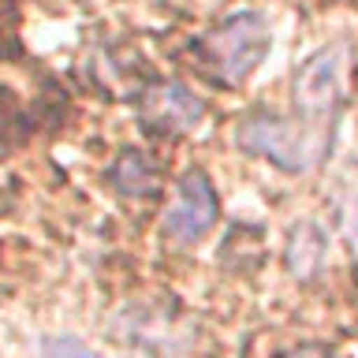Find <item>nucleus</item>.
I'll return each mask as SVG.
<instances>
[{"label":"nucleus","mask_w":358,"mask_h":358,"mask_svg":"<svg viewBox=\"0 0 358 358\" xmlns=\"http://www.w3.org/2000/svg\"><path fill=\"white\" fill-rule=\"evenodd\" d=\"M112 183H116V190L120 194H145V190L153 187V164L145 161L142 153H134V150H127L116 161V168H112Z\"/></svg>","instance_id":"obj_7"},{"label":"nucleus","mask_w":358,"mask_h":358,"mask_svg":"<svg viewBox=\"0 0 358 358\" xmlns=\"http://www.w3.org/2000/svg\"><path fill=\"white\" fill-rule=\"evenodd\" d=\"M235 138H239L243 150H250L254 157H265L284 172H310L332 153L329 145H321L302 127L280 116H250L235 131Z\"/></svg>","instance_id":"obj_3"},{"label":"nucleus","mask_w":358,"mask_h":358,"mask_svg":"<svg viewBox=\"0 0 358 358\" xmlns=\"http://www.w3.org/2000/svg\"><path fill=\"white\" fill-rule=\"evenodd\" d=\"M268 45H273V34L257 11H231L201 38V56L217 83L239 86L257 71Z\"/></svg>","instance_id":"obj_2"},{"label":"nucleus","mask_w":358,"mask_h":358,"mask_svg":"<svg viewBox=\"0 0 358 358\" xmlns=\"http://www.w3.org/2000/svg\"><path fill=\"white\" fill-rule=\"evenodd\" d=\"M321 254H324V235L321 228H313V224H302L295 228L291 235V246H287V265L295 276H310L313 268L321 265Z\"/></svg>","instance_id":"obj_6"},{"label":"nucleus","mask_w":358,"mask_h":358,"mask_svg":"<svg viewBox=\"0 0 358 358\" xmlns=\"http://www.w3.org/2000/svg\"><path fill=\"white\" fill-rule=\"evenodd\" d=\"M38 358H105V355H97L94 347H86L75 336H49V340H41Z\"/></svg>","instance_id":"obj_8"},{"label":"nucleus","mask_w":358,"mask_h":358,"mask_svg":"<svg viewBox=\"0 0 358 358\" xmlns=\"http://www.w3.org/2000/svg\"><path fill=\"white\" fill-rule=\"evenodd\" d=\"M347 71H351V49H347V41H332L310 52L299 64L295 83H291V105H295L291 123L329 150L336 138L340 112L347 105Z\"/></svg>","instance_id":"obj_1"},{"label":"nucleus","mask_w":358,"mask_h":358,"mask_svg":"<svg viewBox=\"0 0 358 358\" xmlns=\"http://www.w3.org/2000/svg\"><path fill=\"white\" fill-rule=\"evenodd\" d=\"M138 105H142V120L150 123L153 131H168V134L198 127L201 112H206L201 97L190 94L183 83H157L142 94Z\"/></svg>","instance_id":"obj_5"},{"label":"nucleus","mask_w":358,"mask_h":358,"mask_svg":"<svg viewBox=\"0 0 358 358\" xmlns=\"http://www.w3.org/2000/svg\"><path fill=\"white\" fill-rule=\"evenodd\" d=\"M220 209H217V190H213L206 172H187L176 187L172 206L164 209V231L176 243H198L206 231H213Z\"/></svg>","instance_id":"obj_4"}]
</instances>
